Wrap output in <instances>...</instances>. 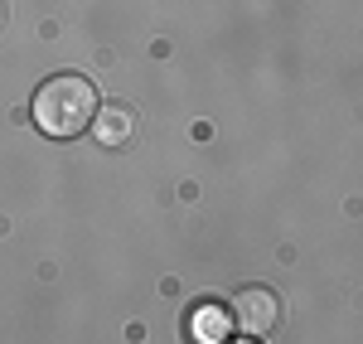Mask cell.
Instances as JSON below:
<instances>
[{
  "label": "cell",
  "instance_id": "6da1fadb",
  "mask_svg": "<svg viewBox=\"0 0 363 344\" xmlns=\"http://www.w3.org/2000/svg\"><path fill=\"white\" fill-rule=\"evenodd\" d=\"M97 87L87 83L83 73H54L49 83H39L34 102H29V116L44 136L54 141H68V136H83L97 116Z\"/></svg>",
  "mask_w": 363,
  "mask_h": 344
},
{
  "label": "cell",
  "instance_id": "7a4b0ae2",
  "mask_svg": "<svg viewBox=\"0 0 363 344\" xmlns=\"http://www.w3.org/2000/svg\"><path fill=\"white\" fill-rule=\"evenodd\" d=\"M228 320H233V330H242L252 340H262L267 330H277L281 320V301L272 287H242L233 296V306H228Z\"/></svg>",
  "mask_w": 363,
  "mask_h": 344
},
{
  "label": "cell",
  "instance_id": "3957f363",
  "mask_svg": "<svg viewBox=\"0 0 363 344\" xmlns=\"http://www.w3.org/2000/svg\"><path fill=\"white\" fill-rule=\"evenodd\" d=\"M92 136L102 145H126L131 136H136V116H131V107H97V116H92Z\"/></svg>",
  "mask_w": 363,
  "mask_h": 344
},
{
  "label": "cell",
  "instance_id": "277c9868",
  "mask_svg": "<svg viewBox=\"0 0 363 344\" xmlns=\"http://www.w3.org/2000/svg\"><path fill=\"white\" fill-rule=\"evenodd\" d=\"M228 311L223 306H199L189 316V344H223L228 340Z\"/></svg>",
  "mask_w": 363,
  "mask_h": 344
},
{
  "label": "cell",
  "instance_id": "5b68a950",
  "mask_svg": "<svg viewBox=\"0 0 363 344\" xmlns=\"http://www.w3.org/2000/svg\"><path fill=\"white\" fill-rule=\"evenodd\" d=\"M233 344H257V340H252V335H242V340H233Z\"/></svg>",
  "mask_w": 363,
  "mask_h": 344
},
{
  "label": "cell",
  "instance_id": "8992f818",
  "mask_svg": "<svg viewBox=\"0 0 363 344\" xmlns=\"http://www.w3.org/2000/svg\"><path fill=\"white\" fill-rule=\"evenodd\" d=\"M0 20H5V0H0Z\"/></svg>",
  "mask_w": 363,
  "mask_h": 344
}]
</instances>
